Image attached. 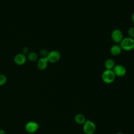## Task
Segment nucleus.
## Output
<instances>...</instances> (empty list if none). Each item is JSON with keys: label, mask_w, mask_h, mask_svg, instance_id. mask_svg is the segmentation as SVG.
Segmentation results:
<instances>
[{"label": "nucleus", "mask_w": 134, "mask_h": 134, "mask_svg": "<svg viewBox=\"0 0 134 134\" xmlns=\"http://www.w3.org/2000/svg\"><path fill=\"white\" fill-rule=\"evenodd\" d=\"M122 50L130 51L134 49V38L130 37H125L119 43Z\"/></svg>", "instance_id": "obj_1"}, {"label": "nucleus", "mask_w": 134, "mask_h": 134, "mask_svg": "<svg viewBox=\"0 0 134 134\" xmlns=\"http://www.w3.org/2000/svg\"><path fill=\"white\" fill-rule=\"evenodd\" d=\"M116 76L112 70H105L102 74V80L106 84H109L113 83L115 79Z\"/></svg>", "instance_id": "obj_2"}, {"label": "nucleus", "mask_w": 134, "mask_h": 134, "mask_svg": "<svg viewBox=\"0 0 134 134\" xmlns=\"http://www.w3.org/2000/svg\"><path fill=\"white\" fill-rule=\"evenodd\" d=\"M95 124L92 120L86 119L83 124V130L85 134H94L96 131Z\"/></svg>", "instance_id": "obj_3"}, {"label": "nucleus", "mask_w": 134, "mask_h": 134, "mask_svg": "<svg viewBox=\"0 0 134 134\" xmlns=\"http://www.w3.org/2000/svg\"><path fill=\"white\" fill-rule=\"evenodd\" d=\"M61 54L58 50H52L49 52L47 58L49 62L54 63L58 62L61 59Z\"/></svg>", "instance_id": "obj_4"}, {"label": "nucleus", "mask_w": 134, "mask_h": 134, "mask_svg": "<svg viewBox=\"0 0 134 134\" xmlns=\"http://www.w3.org/2000/svg\"><path fill=\"white\" fill-rule=\"evenodd\" d=\"M124 38V34L122 31L119 29L113 30L111 33V38L116 44L120 43Z\"/></svg>", "instance_id": "obj_5"}, {"label": "nucleus", "mask_w": 134, "mask_h": 134, "mask_svg": "<svg viewBox=\"0 0 134 134\" xmlns=\"http://www.w3.org/2000/svg\"><path fill=\"white\" fill-rule=\"evenodd\" d=\"M112 70L114 72L115 76L119 77L124 76L127 73L126 68L122 64L115 65Z\"/></svg>", "instance_id": "obj_6"}, {"label": "nucleus", "mask_w": 134, "mask_h": 134, "mask_svg": "<svg viewBox=\"0 0 134 134\" xmlns=\"http://www.w3.org/2000/svg\"><path fill=\"white\" fill-rule=\"evenodd\" d=\"M39 127V124L37 122L34 121H29L25 125V129L28 133H34L38 131Z\"/></svg>", "instance_id": "obj_7"}, {"label": "nucleus", "mask_w": 134, "mask_h": 134, "mask_svg": "<svg viewBox=\"0 0 134 134\" xmlns=\"http://www.w3.org/2000/svg\"><path fill=\"white\" fill-rule=\"evenodd\" d=\"M27 60V57L26 55L23 53H18L16 54L14 59V62L16 64L18 65H24Z\"/></svg>", "instance_id": "obj_8"}, {"label": "nucleus", "mask_w": 134, "mask_h": 134, "mask_svg": "<svg viewBox=\"0 0 134 134\" xmlns=\"http://www.w3.org/2000/svg\"><path fill=\"white\" fill-rule=\"evenodd\" d=\"M49 61L47 57H41L38 60L37 67L40 70H46L48 65Z\"/></svg>", "instance_id": "obj_9"}, {"label": "nucleus", "mask_w": 134, "mask_h": 134, "mask_svg": "<svg viewBox=\"0 0 134 134\" xmlns=\"http://www.w3.org/2000/svg\"><path fill=\"white\" fill-rule=\"evenodd\" d=\"M122 49L119 44H115L110 48V53L114 56H117L119 55L122 51Z\"/></svg>", "instance_id": "obj_10"}, {"label": "nucleus", "mask_w": 134, "mask_h": 134, "mask_svg": "<svg viewBox=\"0 0 134 134\" xmlns=\"http://www.w3.org/2000/svg\"><path fill=\"white\" fill-rule=\"evenodd\" d=\"M85 116L81 113L76 114L74 117V121L79 125H83L86 121Z\"/></svg>", "instance_id": "obj_11"}, {"label": "nucleus", "mask_w": 134, "mask_h": 134, "mask_svg": "<svg viewBox=\"0 0 134 134\" xmlns=\"http://www.w3.org/2000/svg\"><path fill=\"white\" fill-rule=\"evenodd\" d=\"M115 65L114 60L111 58L106 59L104 62V66L106 70H113Z\"/></svg>", "instance_id": "obj_12"}, {"label": "nucleus", "mask_w": 134, "mask_h": 134, "mask_svg": "<svg viewBox=\"0 0 134 134\" xmlns=\"http://www.w3.org/2000/svg\"><path fill=\"white\" fill-rule=\"evenodd\" d=\"M27 58L31 62H35L38 59V55L35 52H30L28 54Z\"/></svg>", "instance_id": "obj_13"}, {"label": "nucleus", "mask_w": 134, "mask_h": 134, "mask_svg": "<svg viewBox=\"0 0 134 134\" xmlns=\"http://www.w3.org/2000/svg\"><path fill=\"white\" fill-rule=\"evenodd\" d=\"M7 82V77L4 74H0V86L6 84Z\"/></svg>", "instance_id": "obj_14"}, {"label": "nucleus", "mask_w": 134, "mask_h": 134, "mask_svg": "<svg viewBox=\"0 0 134 134\" xmlns=\"http://www.w3.org/2000/svg\"><path fill=\"white\" fill-rule=\"evenodd\" d=\"M40 54L41 56H42V57H47L49 52L48 51V50L44 48H42L40 50Z\"/></svg>", "instance_id": "obj_15"}, {"label": "nucleus", "mask_w": 134, "mask_h": 134, "mask_svg": "<svg viewBox=\"0 0 134 134\" xmlns=\"http://www.w3.org/2000/svg\"><path fill=\"white\" fill-rule=\"evenodd\" d=\"M128 34L129 37L134 38V26L130 27L128 30Z\"/></svg>", "instance_id": "obj_16"}, {"label": "nucleus", "mask_w": 134, "mask_h": 134, "mask_svg": "<svg viewBox=\"0 0 134 134\" xmlns=\"http://www.w3.org/2000/svg\"><path fill=\"white\" fill-rule=\"evenodd\" d=\"M23 53H24V54H25V53H28V49L27 48V47H24L23 49Z\"/></svg>", "instance_id": "obj_17"}, {"label": "nucleus", "mask_w": 134, "mask_h": 134, "mask_svg": "<svg viewBox=\"0 0 134 134\" xmlns=\"http://www.w3.org/2000/svg\"><path fill=\"white\" fill-rule=\"evenodd\" d=\"M0 134H6V132L4 129H0Z\"/></svg>", "instance_id": "obj_18"}, {"label": "nucleus", "mask_w": 134, "mask_h": 134, "mask_svg": "<svg viewBox=\"0 0 134 134\" xmlns=\"http://www.w3.org/2000/svg\"><path fill=\"white\" fill-rule=\"evenodd\" d=\"M131 20L134 23V12L131 15Z\"/></svg>", "instance_id": "obj_19"}, {"label": "nucleus", "mask_w": 134, "mask_h": 134, "mask_svg": "<svg viewBox=\"0 0 134 134\" xmlns=\"http://www.w3.org/2000/svg\"><path fill=\"white\" fill-rule=\"evenodd\" d=\"M116 134H124V133L122 132H117Z\"/></svg>", "instance_id": "obj_20"}]
</instances>
